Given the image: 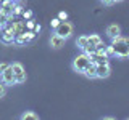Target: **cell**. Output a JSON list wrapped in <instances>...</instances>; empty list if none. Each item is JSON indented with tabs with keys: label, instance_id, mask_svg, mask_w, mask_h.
I'll return each mask as SVG.
<instances>
[{
	"label": "cell",
	"instance_id": "6da1fadb",
	"mask_svg": "<svg viewBox=\"0 0 129 120\" xmlns=\"http://www.w3.org/2000/svg\"><path fill=\"white\" fill-rule=\"evenodd\" d=\"M111 51L116 58H129V37H116L111 38Z\"/></svg>",
	"mask_w": 129,
	"mask_h": 120
},
{
	"label": "cell",
	"instance_id": "7a4b0ae2",
	"mask_svg": "<svg viewBox=\"0 0 129 120\" xmlns=\"http://www.w3.org/2000/svg\"><path fill=\"white\" fill-rule=\"evenodd\" d=\"M89 62H90V59H89V54L82 51L81 54H78L74 59H73V70L78 72V74H82L84 69L89 66Z\"/></svg>",
	"mask_w": 129,
	"mask_h": 120
},
{
	"label": "cell",
	"instance_id": "3957f363",
	"mask_svg": "<svg viewBox=\"0 0 129 120\" xmlns=\"http://www.w3.org/2000/svg\"><path fill=\"white\" fill-rule=\"evenodd\" d=\"M55 34L60 35V37H63V38H68L73 34V24L68 22V21H61L55 27Z\"/></svg>",
	"mask_w": 129,
	"mask_h": 120
},
{
	"label": "cell",
	"instance_id": "277c9868",
	"mask_svg": "<svg viewBox=\"0 0 129 120\" xmlns=\"http://www.w3.org/2000/svg\"><path fill=\"white\" fill-rule=\"evenodd\" d=\"M0 80H2L5 85H15L16 83V78H15V72H13V69H11V64L7 67L5 70L0 74Z\"/></svg>",
	"mask_w": 129,
	"mask_h": 120
},
{
	"label": "cell",
	"instance_id": "5b68a950",
	"mask_svg": "<svg viewBox=\"0 0 129 120\" xmlns=\"http://www.w3.org/2000/svg\"><path fill=\"white\" fill-rule=\"evenodd\" d=\"M11 69L15 72V78H16V83H24L26 82V70L24 67L21 66L19 62H13L11 64Z\"/></svg>",
	"mask_w": 129,
	"mask_h": 120
},
{
	"label": "cell",
	"instance_id": "8992f818",
	"mask_svg": "<svg viewBox=\"0 0 129 120\" xmlns=\"http://www.w3.org/2000/svg\"><path fill=\"white\" fill-rule=\"evenodd\" d=\"M15 34H13V30H11V27L7 26L3 27V30H2V34H0V40H2L3 43H7V45H11V43H15Z\"/></svg>",
	"mask_w": 129,
	"mask_h": 120
},
{
	"label": "cell",
	"instance_id": "52a82bcc",
	"mask_svg": "<svg viewBox=\"0 0 129 120\" xmlns=\"http://www.w3.org/2000/svg\"><path fill=\"white\" fill-rule=\"evenodd\" d=\"M8 26L11 27V30H13V34H15V37H18V35H24V34H26V30H27L26 22H24V21H11Z\"/></svg>",
	"mask_w": 129,
	"mask_h": 120
},
{
	"label": "cell",
	"instance_id": "ba28073f",
	"mask_svg": "<svg viewBox=\"0 0 129 120\" xmlns=\"http://www.w3.org/2000/svg\"><path fill=\"white\" fill-rule=\"evenodd\" d=\"M89 59L94 64H108V54L105 53H99V51H94V53L89 54Z\"/></svg>",
	"mask_w": 129,
	"mask_h": 120
},
{
	"label": "cell",
	"instance_id": "9c48e42d",
	"mask_svg": "<svg viewBox=\"0 0 129 120\" xmlns=\"http://www.w3.org/2000/svg\"><path fill=\"white\" fill-rule=\"evenodd\" d=\"M95 66H97V70H95L97 78H107L108 75L111 74L110 64H95Z\"/></svg>",
	"mask_w": 129,
	"mask_h": 120
},
{
	"label": "cell",
	"instance_id": "30bf717a",
	"mask_svg": "<svg viewBox=\"0 0 129 120\" xmlns=\"http://www.w3.org/2000/svg\"><path fill=\"white\" fill-rule=\"evenodd\" d=\"M13 8H15L13 0H2L0 2V11L2 13H5L8 16H13Z\"/></svg>",
	"mask_w": 129,
	"mask_h": 120
},
{
	"label": "cell",
	"instance_id": "8fae6325",
	"mask_svg": "<svg viewBox=\"0 0 129 120\" xmlns=\"http://www.w3.org/2000/svg\"><path fill=\"white\" fill-rule=\"evenodd\" d=\"M107 35L110 38H116V37H119L121 35V29H119V26H116V24H110V26L107 27Z\"/></svg>",
	"mask_w": 129,
	"mask_h": 120
},
{
	"label": "cell",
	"instance_id": "7c38bea8",
	"mask_svg": "<svg viewBox=\"0 0 129 120\" xmlns=\"http://www.w3.org/2000/svg\"><path fill=\"white\" fill-rule=\"evenodd\" d=\"M64 40H66V38H63V37H60V35L53 34V35H52V38H50V45H52V48L58 50V48H61L64 45Z\"/></svg>",
	"mask_w": 129,
	"mask_h": 120
},
{
	"label": "cell",
	"instance_id": "4fadbf2b",
	"mask_svg": "<svg viewBox=\"0 0 129 120\" xmlns=\"http://www.w3.org/2000/svg\"><path fill=\"white\" fill-rule=\"evenodd\" d=\"M95 70H97V66L94 62H89V66L84 69V72L82 74L86 75L87 78H97V74H95Z\"/></svg>",
	"mask_w": 129,
	"mask_h": 120
},
{
	"label": "cell",
	"instance_id": "5bb4252c",
	"mask_svg": "<svg viewBox=\"0 0 129 120\" xmlns=\"http://www.w3.org/2000/svg\"><path fill=\"white\" fill-rule=\"evenodd\" d=\"M89 40H87V35H81V37H78V40H76V45H78V48H81V50H84V48L87 46Z\"/></svg>",
	"mask_w": 129,
	"mask_h": 120
},
{
	"label": "cell",
	"instance_id": "9a60e30c",
	"mask_svg": "<svg viewBox=\"0 0 129 120\" xmlns=\"http://www.w3.org/2000/svg\"><path fill=\"white\" fill-rule=\"evenodd\" d=\"M21 118H23V120H37L39 115L34 114V112H31V110H26V112L21 115Z\"/></svg>",
	"mask_w": 129,
	"mask_h": 120
},
{
	"label": "cell",
	"instance_id": "2e32d148",
	"mask_svg": "<svg viewBox=\"0 0 129 120\" xmlns=\"http://www.w3.org/2000/svg\"><path fill=\"white\" fill-rule=\"evenodd\" d=\"M87 40H89V45H94V46H95V45H97V43H99L102 38H100V35L92 34V35H87Z\"/></svg>",
	"mask_w": 129,
	"mask_h": 120
},
{
	"label": "cell",
	"instance_id": "e0dca14e",
	"mask_svg": "<svg viewBox=\"0 0 129 120\" xmlns=\"http://www.w3.org/2000/svg\"><path fill=\"white\" fill-rule=\"evenodd\" d=\"M27 42H29V40H27L26 34H24V35H18V37L15 38V43H19V45H26Z\"/></svg>",
	"mask_w": 129,
	"mask_h": 120
},
{
	"label": "cell",
	"instance_id": "ac0fdd59",
	"mask_svg": "<svg viewBox=\"0 0 129 120\" xmlns=\"http://www.w3.org/2000/svg\"><path fill=\"white\" fill-rule=\"evenodd\" d=\"M107 46H108V45H105V43L102 42V40H100V42H99V43L95 45V51H99V53H105V50H107ZM105 54H107V53H105Z\"/></svg>",
	"mask_w": 129,
	"mask_h": 120
},
{
	"label": "cell",
	"instance_id": "d6986e66",
	"mask_svg": "<svg viewBox=\"0 0 129 120\" xmlns=\"http://www.w3.org/2000/svg\"><path fill=\"white\" fill-rule=\"evenodd\" d=\"M23 13V6L21 5H18V3H15V8H13V16L16 14H21Z\"/></svg>",
	"mask_w": 129,
	"mask_h": 120
},
{
	"label": "cell",
	"instance_id": "ffe728a7",
	"mask_svg": "<svg viewBox=\"0 0 129 120\" xmlns=\"http://www.w3.org/2000/svg\"><path fill=\"white\" fill-rule=\"evenodd\" d=\"M21 14H23V18L26 19V21L32 18V11H31V10H23V13H21Z\"/></svg>",
	"mask_w": 129,
	"mask_h": 120
},
{
	"label": "cell",
	"instance_id": "44dd1931",
	"mask_svg": "<svg viewBox=\"0 0 129 120\" xmlns=\"http://www.w3.org/2000/svg\"><path fill=\"white\" fill-rule=\"evenodd\" d=\"M84 53H87V54H90V53H94V51H95V46L94 45H89V43H87V46L86 48H84Z\"/></svg>",
	"mask_w": 129,
	"mask_h": 120
},
{
	"label": "cell",
	"instance_id": "7402d4cb",
	"mask_svg": "<svg viewBox=\"0 0 129 120\" xmlns=\"http://www.w3.org/2000/svg\"><path fill=\"white\" fill-rule=\"evenodd\" d=\"M5 93H7V85L3 82H0V98H3Z\"/></svg>",
	"mask_w": 129,
	"mask_h": 120
},
{
	"label": "cell",
	"instance_id": "603a6c76",
	"mask_svg": "<svg viewBox=\"0 0 129 120\" xmlns=\"http://www.w3.org/2000/svg\"><path fill=\"white\" fill-rule=\"evenodd\" d=\"M34 26H36V22L32 21V18L26 21V27H27V30H32V29H34Z\"/></svg>",
	"mask_w": 129,
	"mask_h": 120
},
{
	"label": "cell",
	"instance_id": "cb8c5ba5",
	"mask_svg": "<svg viewBox=\"0 0 129 120\" xmlns=\"http://www.w3.org/2000/svg\"><path fill=\"white\" fill-rule=\"evenodd\" d=\"M66 18H68L66 11H60V13H58V19H60V21H66Z\"/></svg>",
	"mask_w": 129,
	"mask_h": 120
},
{
	"label": "cell",
	"instance_id": "d4e9b609",
	"mask_svg": "<svg viewBox=\"0 0 129 120\" xmlns=\"http://www.w3.org/2000/svg\"><path fill=\"white\" fill-rule=\"evenodd\" d=\"M26 37H27V40L31 42V40L36 37V32H34V30H26Z\"/></svg>",
	"mask_w": 129,
	"mask_h": 120
},
{
	"label": "cell",
	"instance_id": "484cf974",
	"mask_svg": "<svg viewBox=\"0 0 129 120\" xmlns=\"http://www.w3.org/2000/svg\"><path fill=\"white\" fill-rule=\"evenodd\" d=\"M8 66H10V64H8V62H0V74H2V72L5 70Z\"/></svg>",
	"mask_w": 129,
	"mask_h": 120
},
{
	"label": "cell",
	"instance_id": "4316f807",
	"mask_svg": "<svg viewBox=\"0 0 129 120\" xmlns=\"http://www.w3.org/2000/svg\"><path fill=\"white\" fill-rule=\"evenodd\" d=\"M60 22H61V21H60V19H58V18H55V19H52V27H53V29H55V27H56V26H58V24H60Z\"/></svg>",
	"mask_w": 129,
	"mask_h": 120
},
{
	"label": "cell",
	"instance_id": "83f0119b",
	"mask_svg": "<svg viewBox=\"0 0 129 120\" xmlns=\"http://www.w3.org/2000/svg\"><path fill=\"white\" fill-rule=\"evenodd\" d=\"M40 29H42V27H40L39 24H36V26H34V29H32V30H34L36 34H39V32H40Z\"/></svg>",
	"mask_w": 129,
	"mask_h": 120
},
{
	"label": "cell",
	"instance_id": "f1b7e54d",
	"mask_svg": "<svg viewBox=\"0 0 129 120\" xmlns=\"http://www.w3.org/2000/svg\"><path fill=\"white\" fill-rule=\"evenodd\" d=\"M105 5H111V3H115V0H102Z\"/></svg>",
	"mask_w": 129,
	"mask_h": 120
},
{
	"label": "cell",
	"instance_id": "f546056e",
	"mask_svg": "<svg viewBox=\"0 0 129 120\" xmlns=\"http://www.w3.org/2000/svg\"><path fill=\"white\" fill-rule=\"evenodd\" d=\"M115 2H121V0H115Z\"/></svg>",
	"mask_w": 129,
	"mask_h": 120
},
{
	"label": "cell",
	"instance_id": "4dcf8cb0",
	"mask_svg": "<svg viewBox=\"0 0 129 120\" xmlns=\"http://www.w3.org/2000/svg\"><path fill=\"white\" fill-rule=\"evenodd\" d=\"M13 2H16V0H13Z\"/></svg>",
	"mask_w": 129,
	"mask_h": 120
},
{
	"label": "cell",
	"instance_id": "1f68e13d",
	"mask_svg": "<svg viewBox=\"0 0 129 120\" xmlns=\"http://www.w3.org/2000/svg\"><path fill=\"white\" fill-rule=\"evenodd\" d=\"M0 29H2V27H0Z\"/></svg>",
	"mask_w": 129,
	"mask_h": 120
}]
</instances>
